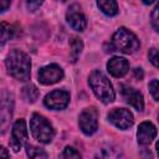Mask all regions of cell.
<instances>
[{"instance_id": "19", "label": "cell", "mask_w": 159, "mask_h": 159, "mask_svg": "<svg viewBox=\"0 0 159 159\" xmlns=\"http://www.w3.org/2000/svg\"><path fill=\"white\" fill-rule=\"evenodd\" d=\"M26 153H27L29 159H47V153L43 149L31 145V144L26 145Z\"/></svg>"}, {"instance_id": "15", "label": "cell", "mask_w": 159, "mask_h": 159, "mask_svg": "<svg viewBox=\"0 0 159 159\" xmlns=\"http://www.w3.org/2000/svg\"><path fill=\"white\" fill-rule=\"evenodd\" d=\"M120 158H122L120 148L113 144L101 145L96 152V159H120Z\"/></svg>"}, {"instance_id": "6", "label": "cell", "mask_w": 159, "mask_h": 159, "mask_svg": "<svg viewBox=\"0 0 159 159\" xmlns=\"http://www.w3.org/2000/svg\"><path fill=\"white\" fill-rule=\"evenodd\" d=\"M98 113L96 111V108L89 107V108H84L81 114H80V119H78V124L81 130L86 134V135H92L97 128H98Z\"/></svg>"}, {"instance_id": "3", "label": "cell", "mask_w": 159, "mask_h": 159, "mask_svg": "<svg viewBox=\"0 0 159 159\" xmlns=\"http://www.w3.org/2000/svg\"><path fill=\"white\" fill-rule=\"evenodd\" d=\"M111 46H112L111 51H120L123 53L129 55L135 52L139 48L140 43L138 37L132 31L127 30L125 27H120L112 36Z\"/></svg>"}, {"instance_id": "21", "label": "cell", "mask_w": 159, "mask_h": 159, "mask_svg": "<svg viewBox=\"0 0 159 159\" xmlns=\"http://www.w3.org/2000/svg\"><path fill=\"white\" fill-rule=\"evenodd\" d=\"M61 159H81V154L72 147H66L61 154Z\"/></svg>"}, {"instance_id": "16", "label": "cell", "mask_w": 159, "mask_h": 159, "mask_svg": "<svg viewBox=\"0 0 159 159\" xmlns=\"http://www.w3.org/2000/svg\"><path fill=\"white\" fill-rule=\"evenodd\" d=\"M97 6L108 16H114L118 12V4L114 0H98Z\"/></svg>"}, {"instance_id": "7", "label": "cell", "mask_w": 159, "mask_h": 159, "mask_svg": "<svg viewBox=\"0 0 159 159\" xmlns=\"http://www.w3.org/2000/svg\"><path fill=\"white\" fill-rule=\"evenodd\" d=\"M108 119L119 129H128L133 125V114L125 108H114L108 113Z\"/></svg>"}, {"instance_id": "26", "label": "cell", "mask_w": 159, "mask_h": 159, "mask_svg": "<svg viewBox=\"0 0 159 159\" xmlns=\"http://www.w3.org/2000/svg\"><path fill=\"white\" fill-rule=\"evenodd\" d=\"M0 159H10L7 149L5 147H2V145H0Z\"/></svg>"}, {"instance_id": "13", "label": "cell", "mask_w": 159, "mask_h": 159, "mask_svg": "<svg viewBox=\"0 0 159 159\" xmlns=\"http://www.w3.org/2000/svg\"><path fill=\"white\" fill-rule=\"evenodd\" d=\"M157 135V128L154 127L153 123L150 122H143L139 124L138 127V133H137V138H138V143L142 145H148L153 142V139Z\"/></svg>"}, {"instance_id": "17", "label": "cell", "mask_w": 159, "mask_h": 159, "mask_svg": "<svg viewBox=\"0 0 159 159\" xmlns=\"http://www.w3.org/2000/svg\"><path fill=\"white\" fill-rule=\"evenodd\" d=\"M70 48H71V61L76 62L77 58L80 57L82 48H83V42L80 37L77 36H72L70 39Z\"/></svg>"}, {"instance_id": "8", "label": "cell", "mask_w": 159, "mask_h": 159, "mask_svg": "<svg viewBox=\"0 0 159 159\" xmlns=\"http://www.w3.org/2000/svg\"><path fill=\"white\" fill-rule=\"evenodd\" d=\"M14 101L9 93H4L2 99L0 101V133H5L10 125V120L12 117Z\"/></svg>"}, {"instance_id": "22", "label": "cell", "mask_w": 159, "mask_h": 159, "mask_svg": "<svg viewBox=\"0 0 159 159\" xmlns=\"http://www.w3.org/2000/svg\"><path fill=\"white\" fill-rule=\"evenodd\" d=\"M149 91H150L153 98L155 101H158L159 99V83H158V80H153L149 83Z\"/></svg>"}, {"instance_id": "4", "label": "cell", "mask_w": 159, "mask_h": 159, "mask_svg": "<svg viewBox=\"0 0 159 159\" xmlns=\"http://www.w3.org/2000/svg\"><path fill=\"white\" fill-rule=\"evenodd\" d=\"M30 129H31L32 137L42 144L50 143L55 137V129L52 124L43 116L39 113L32 114L30 119Z\"/></svg>"}, {"instance_id": "20", "label": "cell", "mask_w": 159, "mask_h": 159, "mask_svg": "<svg viewBox=\"0 0 159 159\" xmlns=\"http://www.w3.org/2000/svg\"><path fill=\"white\" fill-rule=\"evenodd\" d=\"M22 94H24V98L26 99V101H29V102H35L37 98H39V94H40V92H39V89H37V87L36 86H34V84H27V86H25L24 88H22Z\"/></svg>"}, {"instance_id": "2", "label": "cell", "mask_w": 159, "mask_h": 159, "mask_svg": "<svg viewBox=\"0 0 159 159\" xmlns=\"http://www.w3.org/2000/svg\"><path fill=\"white\" fill-rule=\"evenodd\" d=\"M89 87L92 88L96 97L103 103H111L114 101V89L109 80L98 70H94L88 77Z\"/></svg>"}, {"instance_id": "23", "label": "cell", "mask_w": 159, "mask_h": 159, "mask_svg": "<svg viewBox=\"0 0 159 159\" xmlns=\"http://www.w3.org/2000/svg\"><path fill=\"white\" fill-rule=\"evenodd\" d=\"M148 57L150 60V62L154 65V67H158V50L155 47L150 48L148 52Z\"/></svg>"}, {"instance_id": "12", "label": "cell", "mask_w": 159, "mask_h": 159, "mask_svg": "<svg viewBox=\"0 0 159 159\" xmlns=\"http://www.w3.org/2000/svg\"><path fill=\"white\" fill-rule=\"evenodd\" d=\"M120 88H122V94H123L125 102L129 103L130 106H133L137 111H139V112L143 111V108H144V99H143L142 93L138 92L135 88L125 86V84H122Z\"/></svg>"}, {"instance_id": "9", "label": "cell", "mask_w": 159, "mask_h": 159, "mask_svg": "<svg viewBox=\"0 0 159 159\" xmlns=\"http://www.w3.org/2000/svg\"><path fill=\"white\" fill-rule=\"evenodd\" d=\"M43 102L45 106L51 109H63L70 102V93L63 89H55L46 94Z\"/></svg>"}, {"instance_id": "28", "label": "cell", "mask_w": 159, "mask_h": 159, "mask_svg": "<svg viewBox=\"0 0 159 159\" xmlns=\"http://www.w3.org/2000/svg\"><path fill=\"white\" fill-rule=\"evenodd\" d=\"M134 73H135V77L138 80H142L143 78V71H142V68H135L134 70Z\"/></svg>"}, {"instance_id": "27", "label": "cell", "mask_w": 159, "mask_h": 159, "mask_svg": "<svg viewBox=\"0 0 159 159\" xmlns=\"http://www.w3.org/2000/svg\"><path fill=\"white\" fill-rule=\"evenodd\" d=\"M10 6V1L7 0H0V12H4L5 10H7Z\"/></svg>"}, {"instance_id": "25", "label": "cell", "mask_w": 159, "mask_h": 159, "mask_svg": "<svg viewBox=\"0 0 159 159\" xmlns=\"http://www.w3.org/2000/svg\"><path fill=\"white\" fill-rule=\"evenodd\" d=\"M41 4H42V1H27V2H26L29 10H31V11L36 10L39 6H41Z\"/></svg>"}, {"instance_id": "11", "label": "cell", "mask_w": 159, "mask_h": 159, "mask_svg": "<svg viewBox=\"0 0 159 159\" xmlns=\"http://www.w3.org/2000/svg\"><path fill=\"white\" fill-rule=\"evenodd\" d=\"M66 20L70 24V26L76 31H83L87 26V20L82 14L78 4H72L68 7L66 12Z\"/></svg>"}, {"instance_id": "14", "label": "cell", "mask_w": 159, "mask_h": 159, "mask_svg": "<svg viewBox=\"0 0 159 159\" xmlns=\"http://www.w3.org/2000/svg\"><path fill=\"white\" fill-rule=\"evenodd\" d=\"M107 70H108V72L113 76V77H117V78H119V77H123L127 72H128V70H129V63H128V61L125 60V58H123V57H112L109 61H108V63H107Z\"/></svg>"}, {"instance_id": "1", "label": "cell", "mask_w": 159, "mask_h": 159, "mask_svg": "<svg viewBox=\"0 0 159 159\" xmlns=\"http://www.w3.org/2000/svg\"><path fill=\"white\" fill-rule=\"evenodd\" d=\"M6 70L10 76L19 81H29L30 80V71H31V61L30 57L20 51V50H12L5 60Z\"/></svg>"}, {"instance_id": "24", "label": "cell", "mask_w": 159, "mask_h": 159, "mask_svg": "<svg viewBox=\"0 0 159 159\" xmlns=\"http://www.w3.org/2000/svg\"><path fill=\"white\" fill-rule=\"evenodd\" d=\"M158 12H159V5L155 6L153 14H152V25L155 31H159V24H158Z\"/></svg>"}, {"instance_id": "18", "label": "cell", "mask_w": 159, "mask_h": 159, "mask_svg": "<svg viewBox=\"0 0 159 159\" xmlns=\"http://www.w3.org/2000/svg\"><path fill=\"white\" fill-rule=\"evenodd\" d=\"M14 34H15V29L12 25H10L7 22H0V43L1 45L6 43L9 40H11Z\"/></svg>"}, {"instance_id": "10", "label": "cell", "mask_w": 159, "mask_h": 159, "mask_svg": "<svg viewBox=\"0 0 159 159\" xmlns=\"http://www.w3.org/2000/svg\"><path fill=\"white\" fill-rule=\"evenodd\" d=\"M63 78V70L56 65H48L39 71V81L42 84H53Z\"/></svg>"}, {"instance_id": "5", "label": "cell", "mask_w": 159, "mask_h": 159, "mask_svg": "<svg viewBox=\"0 0 159 159\" xmlns=\"http://www.w3.org/2000/svg\"><path fill=\"white\" fill-rule=\"evenodd\" d=\"M27 142V128L24 119H17L11 130V138H10V148L17 153L22 149V147Z\"/></svg>"}]
</instances>
